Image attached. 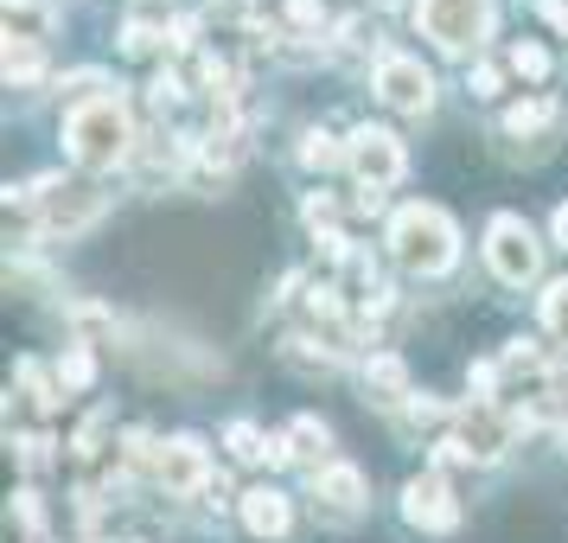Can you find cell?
Instances as JSON below:
<instances>
[{
	"label": "cell",
	"instance_id": "6da1fadb",
	"mask_svg": "<svg viewBox=\"0 0 568 543\" xmlns=\"http://www.w3.org/2000/svg\"><path fill=\"white\" fill-rule=\"evenodd\" d=\"M64 148H71V160H78L83 173L122 167L134 148V122H129V109H122V97H90V103L71 109L64 115Z\"/></svg>",
	"mask_w": 568,
	"mask_h": 543
},
{
	"label": "cell",
	"instance_id": "7a4b0ae2",
	"mask_svg": "<svg viewBox=\"0 0 568 543\" xmlns=\"http://www.w3.org/2000/svg\"><path fill=\"white\" fill-rule=\"evenodd\" d=\"M389 257L409 275H447L460 262V231L440 205H403L389 224Z\"/></svg>",
	"mask_w": 568,
	"mask_h": 543
},
{
	"label": "cell",
	"instance_id": "3957f363",
	"mask_svg": "<svg viewBox=\"0 0 568 543\" xmlns=\"http://www.w3.org/2000/svg\"><path fill=\"white\" fill-rule=\"evenodd\" d=\"M7 199H39V224L52 237H78V231H90L97 218H103V192L97 185H58V180H39V185H20V192H7Z\"/></svg>",
	"mask_w": 568,
	"mask_h": 543
},
{
	"label": "cell",
	"instance_id": "277c9868",
	"mask_svg": "<svg viewBox=\"0 0 568 543\" xmlns=\"http://www.w3.org/2000/svg\"><path fill=\"white\" fill-rule=\"evenodd\" d=\"M486 0H415V27L422 39H435L440 52H473L486 32Z\"/></svg>",
	"mask_w": 568,
	"mask_h": 543
},
{
	"label": "cell",
	"instance_id": "5b68a950",
	"mask_svg": "<svg viewBox=\"0 0 568 543\" xmlns=\"http://www.w3.org/2000/svg\"><path fill=\"white\" fill-rule=\"evenodd\" d=\"M345 167H352V180H358V192H371V199H384L389 185L403 180V141L389 129H371L364 122L352 141H345Z\"/></svg>",
	"mask_w": 568,
	"mask_h": 543
},
{
	"label": "cell",
	"instance_id": "8992f818",
	"mask_svg": "<svg viewBox=\"0 0 568 543\" xmlns=\"http://www.w3.org/2000/svg\"><path fill=\"white\" fill-rule=\"evenodd\" d=\"M486 262H491V275H498L505 288L537 282V269H542L537 231H530L524 218H491V231H486Z\"/></svg>",
	"mask_w": 568,
	"mask_h": 543
},
{
	"label": "cell",
	"instance_id": "52a82bcc",
	"mask_svg": "<svg viewBox=\"0 0 568 543\" xmlns=\"http://www.w3.org/2000/svg\"><path fill=\"white\" fill-rule=\"evenodd\" d=\"M377 97H384L396 115H428V103H435V78H428L415 58L384 52L377 58Z\"/></svg>",
	"mask_w": 568,
	"mask_h": 543
},
{
	"label": "cell",
	"instance_id": "ba28073f",
	"mask_svg": "<svg viewBox=\"0 0 568 543\" xmlns=\"http://www.w3.org/2000/svg\"><path fill=\"white\" fill-rule=\"evenodd\" d=\"M403 517H409L415 531H454V524H460L454 486H447L440 473H415L409 486H403Z\"/></svg>",
	"mask_w": 568,
	"mask_h": 543
},
{
	"label": "cell",
	"instance_id": "9c48e42d",
	"mask_svg": "<svg viewBox=\"0 0 568 543\" xmlns=\"http://www.w3.org/2000/svg\"><path fill=\"white\" fill-rule=\"evenodd\" d=\"M511 435H517V415H505V410H491V403H473V410H460V454L466 461H498L505 448H511Z\"/></svg>",
	"mask_w": 568,
	"mask_h": 543
},
{
	"label": "cell",
	"instance_id": "30bf717a",
	"mask_svg": "<svg viewBox=\"0 0 568 543\" xmlns=\"http://www.w3.org/2000/svg\"><path fill=\"white\" fill-rule=\"evenodd\" d=\"M160 486L166 492H205L211 486V454L199 435H173L160 448Z\"/></svg>",
	"mask_w": 568,
	"mask_h": 543
},
{
	"label": "cell",
	"instance_id": "8fae6325",
	"mask_svg": "<svg viewBox=\"0 0 568 543\" xmlns=\"http://www.w3.org/2000/svg\"><path fill=\"white\" fill-rule=\"evenodd\" d=\"M313 505H320L326 517H352L364 505V473L345 466V461L320 466V473H313Z\"/></svg>",
	"mask_w": 568,
	"mask_h": 543
},
{
	"label": "cell",
	"instance_id": "7c38bea8",
	"mask_svg": "<svg viewBox=\"0 0 568 543\" xmlns=\"http://www.w3.org/2000/svg\"><path fill=\"white\" fill-rule=\"evenodd\" d=\"M236 512H243V524H250L256 537H282V531H287V492L250 486L243 499H236Z\"/></svg>",
	"mask_w": 568,
	"mask_h": 543
},
{
	"label": "cell",
	"instance_id": "4fadbf2b",
	"mask_svg": "<svg viewBox=\"0 0 568 543\" xmlns=\"http://www.w3.org/2000/svg\"><path fill=\"white\" fill-rule=\"evenodd\" d=\"M338 294H345L352 308H377V301H384V288H377V262L364 257V250H345V257H338Z\"/></svg>",
	"mask_w": 568,
	"mask_h": 543
},
{
	"label": "cell",
	"instance_id": "5bb4252c",
	"mask_svg": "<svg viewBox=\"0 0 568 543\" xmlns=\"http://www.w3.org/2000/svg\"><path fill=\"white\" fill-rule=\"evenodd\" d=\"M364 390L377 403H409V364L396 359V352H377V359L364 364Z\"/></svg>",
	"mask_w": 568,
	"mask_h": 543
},
{
	"label": "cell",
	"instance_id": "9a60e30c",
	"mask_svg": "<svg viewBox=\"0 0 568 543\" xmlns=\"http://www.w3.org/2000/svg\"><path fill=\"white\" fill-rule=\"evenodd\" d=\"M224 441H231V454H236L243 466H275V461H287V441H268L256 422H231V435H224Z\"/></svg>",
	"mask_w": 568,
	"mask_h": 543
},
{
	"label": "cell",
	"instance_id": "2e32d148",
	"mask_svg": "<svg viewBox=\"0 0 568 543\" xmlns=\"http://www.w3.org/2000/svg\"><path fill=\"white\" fill-rule=\"evenodd\" d=\"M45 32H52L45 0H7V39H45Z\"/></svg>",
	"mask_w": 568,
	"mask_h": 543
},
{
	"label": "cell",
	"instance_id": "e0dca14e",
	"mask_svg": "<svg viewBox=\"0 0 568 543\" xmlns=\"http://www.w3.org/2000/svg\"><path fill=\"white\" fill-rule=\"evenodd\" d=\"M326 422H313V415H294V429H287V461H326Z\"/></svg>",
	"mask_w": 568,
	"mask_h": 543
},
{
	"label": "cell",
	"instance_id": "ac0fdd59",
	"mask_svg": "<svg viewBox=\"0 0 568 543\" xmlns=\"http://www.w3.org/2000/svg\"><path fill=\"white\" fill-rule=\"evenodd\" d=\"M542 129H556V103L549 97H530V103H517L505 115V134H542Z\"/></svg>",
	"mask_w": 568,
	"mask_h": 543
},
{
	"label": "cell",
	"instance_id": "d6986e66",
	"mask_svg": "<svg viewBox=\"0 0 568 543\" xmlns=\"http://www.w3.org/2000/svg\"><path fill=\"white\" fill-rule=\"evenodd\" d=\"M7 83H32L39 78V64H45V52H39V39H7Z\"/></svg>",
	"mask_w": 568,
	"mask_h": 543
},
{
	"label": "cell",
	"instance_id": "ffe728a7",
	"mask_svg": "<svg viewBox=\"0 0 568 543\" xmlns=\"http://www.w3.org/2000/svg\"><path fill=\"white\" fill-rule=\"evenodd\" d=\"M511 71H517V78H530V83H542V78H549V52H542L537 39H517V46H511Z\"/></svg>",
	"mask_w": 568,
	"mask_h": 543
},
{
	"label": "cell",
	"instance_id": "44dd1931",
	"mask_svg": "<svg viewBox=\"0 0 568 543\" xmlns=\"http://www.w3.org/2000/svg\"><path fill=\"white\" fill-rule=\"evenodd\" d=\"M301 160H307V167H320V173H326V167H338V160H345V154H338V148H333V134H326V129H307V134H301Z\"/></svg>",
	"mask_w": 568,
	"mask_h": 543
},
{
	"label": "cell",
	"instance_id": "7402d4cb",
	"mask_svg": "<svg viewBox=\"0 0 568 543\" xmlns=\"http://www.w3.org/2000/svg\"><path fill=\"white\" fill-rule=\"evenodd\" d=\"M542 326L568 345V282H549V294H542Z\"/></svg>",
	"mask_w": 568,
	"mask_h": 543
},
{
	"label": "cell",
	"instance_id": "603a6c76",
	"mask_svg": "<svg viewBox=\"0 0 568 543\" xmlns=\"http://www.w3.org/2000/svg\"><path fill=\"white\" fill-rule=\"evenodd\" d=\"M58 384H71V390L90 384V352H83V345H64V359H58Z\"/></svg>",
	"mask_w": 568,
	"mask_h": 543
},
{
	"label": "cell",
	"instance_id": "cb8c5ba5",
	"mask_svg": "<svg viewBox=\"0 0 568 543\" xmlns=\"http://www.w3.org/2000/svg\"><path fill=\"white\" fill-rule=\"evenodd\" d=\"M211 20L217 27H250L256 20V0H211Z\"/></svg>",
	"mask_w": 568,
	"mask_h": 543
},
{
	"label": "cell",
	"instance_id": "d4e9b609",
	"mask_svg": "<svg viewBox=\"0 0 568 543\" xmlns=\"http://www.w3.org/2000/svg\"><path fill=\"white\" fill-rule=\"evenodd\" d=\"M160 46V32L148 27V20H129V27H122V52H134V58H148Z\"/></svg>",
	"mask_w": 568,
	"mask_h": 543
},
{
	"label": "cell",
	"instance_id": "484cf974",
	"mask_svg": "<svg viewBox=\"0 0 568 543\" xmlns=\"http://www.w3.org/2000/svg\"><path fill=\"white\" fill-rule=\"evenodd\" d=\"M20 461H27L32 473H39V466L52 461V441H45V435H27V441H20Z\"/></svg>",
	"mask_w": 568,
	"mask_h": 543
},
{
	"label": "cell",
	"instance_id": "4316f807",
	"mask_svg": "<svg viewBox=\"0 0 568 543\" xmlns=\"http://www.w3.org/2000/svg\"><path fill=\"white\" fill-rule=\"evenodd\" d=\"M287 20H294V27H313V32H320V20H326V13H320V0H287Z\"/></svg>",
	"mask_w": 568,
	"mask_h": 543
},
{
	"label": "cell",
	"instance_id": "83f0119b",
	"mask_svg": "<svg viewBox=\"0 0 568 543\" xmlns=\"http://www.w3.org/2000/svg\"><path fill=\"white\" fill-rule=\"evenodd\" d=\"M307 224H313V231H320V224H333V199H326V192H313V199H307Z\"/></svg>",
	"mask_w": 568,
	"mask_h": 543
},
{
	"label": "cell",
	"instance_id": "f1b7e54d",
	"mask_svg": "<svg viewBox=\"0 0 568 543\" xmlns=\"http://www.w3.org/2000/svg\"><path fill=\"white\" fill-rule=\"evenodd\" d=\"M473 97H498V71L491 64H473Z\"/></svg>",
	"mask_w": 568,
	"mask_h": 543
},
{
	"label": "cell",
	"instance_id": "f546056e",
	"mask_svg": "<svg viewBox=\"0 0 568 543\" xmlns=\"http://www.w3.org/2000/svg\"><path fill=\"white\" fill-rule=\"evenodd\" d=\"M491 384H498V371H491V364H473V390H479V403H486Z\"/></svg>",
	"mask_w": 568,
	"mask_h": 543
},
{
	"label": "cell",
	"instance_id": "4dcf8cb0",
	"mask_svg": "<svg viewBox=\"0 0 568 543\" xmlns=\"http://www.w3.org/2000/svg\"><path fill=\"white\" fill-rule=\"evenodd\" d=\"M556 243H562V250H568V205L556 211Z\"/></svg>",
	"mask_w": 568,
	"mask_h": 543
}]
</instances>
